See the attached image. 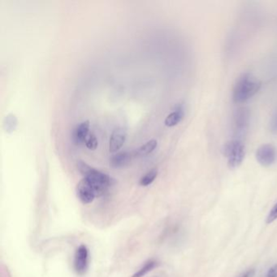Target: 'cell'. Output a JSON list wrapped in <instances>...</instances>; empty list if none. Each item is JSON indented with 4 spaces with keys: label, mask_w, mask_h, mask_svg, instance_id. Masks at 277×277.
Segmentation results:
<instances>
[{
    "label": "cell",
    "mask_w": 277,
    "mask_h": 277,
    "mask_svg": "<svg viewBox=\"0 0 277 277\" xmlns=\"http://www.w3.org/2000/svg\"><path fill=\"white\" fill-rule=\"evenodd\" d=\"M261 88V82L250 74H244L237 79L233 91L235 103H242L256 95Z\"/></svg>",
    "instance_id": "cell-1"
},
{
    "label": "cell",
    "mask_w": 277,
    "mask_h": 277,
    "mask_svg": "<svg viewBox=\"0 0 277 277\" xmlns=\"http://www.w3.org/2000/svg\"><path fill=\"white\" fill-rule=\"evenodd\" d=\"M78 167L84 178L92 185L97 196L103 195L113 184V179L108 175L91 168L84 162H78Z\"/></svg>",
    "instance_id": "cell-2"
},
{
    "label": "cell",
    "mask_w": 277,
    "mask_h": 277,
    "mask_svg": "<svg viewBox=\"0 0 277 277\" xmlns=\"http://www.w3.org/2000/svg\"><path fill=\"white\" fill-rule=\"evenodd\" d=\"M224 155L228 159L229 168L232 169L238 168L242 164L246 156L244 143L237 138L228 142L224 147Z\"/></svg>",
    "instance_id": "cell-3"
},
{
    "label": "cell",
    "mask_w": 277,
    "mask_h": 277,
    "mask_svg": "<svg viewBox=\"0 0 277 277\" xmlns=\"http://www.w3.org/2000/svg\"><path fill=\"white\" fill-rule=\"evenodd\" d=\"M250 124V110L240 107L233 114V128L237 136L246 134Z\"/></svg>",
    "instance_id": "cell-4"
},
{
    "label": "cell",
    "mask_w": 277,
    "mask_h": 277,
    "mask_svg": "<svg viewBox=\"0 0 277 277\" xmlns=\"http://www.w3.org/2000/svg\"><path fill=\"white\" fill-rule=\"evenodd\" d=\"M256 159L262 166H271L276 161V148L271 144H265V145L261 146L257 150Z\"/></svg>",
    "instance_id": "cell-5"
},
{
    "label": "cell",
    "mask_w": 277,
    "mask_h": 277,
    "mask_svg": "<svg viewBox=\"0 0 277 277\" xmlns=\"http://www.w3.org/2000/svg\"><path fill=\"white\" fill-rule=\"evenodd\" d=\"M89 250L87 246L81 245L76 250L74 256V268L79 275H84L89 267Z\"/></svg>",
    "instance_id": "cell-6"
},
{
    "label": "cell",
    "mask_w": 277,
    "mask_h": 277,
    "mask_svg": "<svg viewBox=\"0 0 277 277\" xmlns=\"http://www.w3.org/2000/svg\"><path fill=\"white\" fill-rule=\"evenodd\" d=\"M77 194L83 204H90L97 197L95 189L86 179L83 178L77 186Z\"/></svg>",
    "instance_id": "cell-7"
},
{
    "label": "cell",
    "mask_w": 277,
    "mask_h": 277,
    "mask_svg": "<svg viewBox=\"0 0 277 277\" xmlns=\"http://www.w3.org/2000/svg\"><path fill=\"white\" fill-rule=\"evenodd\" d=\"M127 132L125 128H117L111 133L110 138L109 150L111 153L117 152L123 147L125 142Z\"/></svg>",
    "instance_id": "cell-8"
},
{
    "label": "cell",
    "mask_w": 277,
    "mask_h": 277,
    "mask_svg": "<svg viewBox=\"0 0 277 277\" xmlns=\"http://www.w3.org/2000/svg\"><path fill=\"white\" fill-rule=\"evenodd\" d=\"M89 130H90V122H82V124L76 127L73 133V140L77 146L82 145L86 143L88 138Z\"/></svg>",
    "instance_id": "cell-9"
},
{
    "label": "cell",
    "mask_w": 277,
    "mask_h": 277,
    "mask_svg": "<svg viewBox=\"0 0 277 277\" xmlns=\"http://www.w3.org/2000/svg\"><path fill=\"white\" fill-rule=\"evenodd\" d=\"M132 156H134L133 152H121L112 156L110 160V164L114 168H121L127 166L132 160Z\"/></svg>",
    "instance_id": "cell-10"
},
{
    "label": "cell",
    "mask_w": 277,
    "mask_h": 277,
    "mask_svg": "<svg viewBox=\"0 0 277 277\" xmlns=\"http://www.w3.org/2000/svg\"><path fill=\"white\" fill-rule=\"evenodd\" d=\"M185 116V111L182 106H179L176 108V111H173L170 115H168V117L165 120V125L168 127H173L178 124L182 120Z\"/></svg>",
    "instance_id": "cell-11"
},
{
    "label": "cell",
    "mask_w": 277,
    "mask_h": 277,
    "mask_svg": "<svg viewBox=\"0 0 277 277\" xmlns=\"http://www.w3.org/2000/svg\"><path fill=\"white\" fill-rule=\"evenodd\" d=\"M157 147V141L156 140H151L147 142L145 145L142 146L140 148L133 152L134 156H146L153 152L154 150Z\"/></svg>",
    "instance_id": "cell-12"
},
{
    "label": "cell",
    "mask_w": 277,
    "mask_h": 277,
    "mask_svg": "<svg viewBox=\"0 0 277 277\" xmlns=\"http://www.w3.org/2000/svg\"><path fill=\"white\" fill-rule=\"evenodd\" d=\"M156 266H157V262L156 260H154V259H151V260L146 262L145 264L143 265V267L139 269L138 271L132 275V277L145 276L147 273H149L150 271H152Z\"/></svg>",
    "instance_id": "cell-13"
},
{
    "label": "cell",
    "mask_w": 277,
    "mask_h": 277,
    "mask_svg": "<svg viewBox=\"0 0 277 277\" xmlns=\"http://www.w3.org/2000/svg\"><path fill=\"white\" fill-rule=\"evenodd\" d=\"M158 176V170L156 168H154L152 170L147 172L145 176H143L140 180V185L142 186H148L151 185L154 181L156 180Z\"/></svg>",
    "instance_id": "cell-14"
},
{
    "label": "cell",
    "mask_w": 277,
    "mask_h": 277,
    "mask_svg": "<svg viewBox=\"0 0 277 277\" xmlns=\"http://www.w3.org/2000/svg\"><path fill=\"white\" fill-rule=\"evenodd\" d=\"M86 145L88 149L92 150V151L96 149L98 147V140H97L96 136L93 133L89 135L88 138L86 142Z\"/></svg>",
    "instance_id": "cell-15"
},
{
    "label": "cell",
    "mask_w": 277,
    "mask_h": 277,
    "mask_svg": "<svg viewBox=\"0 0 277 277\" xmlns=\"http://www.w3.org/2000/svg\"><path fill=\"white\" fill-rule=\"evenodd\" d=\"M269 128L271 133L277 135V110L271 116L270 123H269Z\"/></svg>",
    "instance_id": "cell-16"
},
{
    "label": "cell",
    "mask_w": 277,
    "mask_h": 277,
    "mask_svg": "<svg viewBox=\"0 0 277 277\" xmlns=\"http://www.w3.org/2000/svg\"><path fill=\"white\" fill-rule=\"evenodd\" d=\"M277 220V203L273 206L272 209L269 212L268 216L267 217V224H271Z\"/></svg>",
    "instance_id": "cell-17"
},
{
    "label": "cell",
    "mask_w": 277,
    "mask_h": 277,
    "mask_svg": "<svg viewBox=\"0 0 277 277\" xmlns=\"http://www.w3.org/2000/svg\"><path fill=\"white\" fill-rule=\"evenodd\" d=\"M265 277H277V264L273 265L268 269Z\"/></svg>",
    "instance_id": "cell-18"
},
{
    "label": "cell",
    "mask_w": 277,
    "mask_h": 277,
    "mask_svg": "<svg viewBox=\"0 0 277 277\" xmlns=\"http://www.w3.org/2000/svg\"><path fill=\"white\" fill-rule=\"evenodd\" d=\"M254 275H255V269L250 268L247 269L237 277H254Z\"/></svg>",
    "instance_id": "cell-19"
}]
</instances>
